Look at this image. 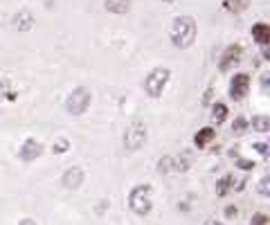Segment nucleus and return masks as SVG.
<instances>
[{"label": "nucleus", "mask_w": 270, "mask_h": 225, "mask_svg": "<svg viewBox=\"0 0 270 225\" xmlns=\"http://www.w3.org/2000/svg\"><path fill=\"white\" fill-rule=\"evenodd\" d=\"M171 41L176 48L185 50L196 41V21L191 16H178L171 25Z\"/></svg>", "instance_id": "f257e3e1"}, {"label": "nucleus", "mask_w": 270, "mask_h": 225, "mask_svg": "<svg viewBox=\"0 0 270 225\" xmlns=\"http://www.w3.org/2000/svg\"><path fill=\"white\" fill-rule=\"evenodd\" d=\"M128 205H131V209L138 216H147L151 212V207H153V203H151V187L149 185L133 187L131 194H128Z\"/></svg>", "instance_id": "f03ea898"}, {"label": "nucleus", "mask_w": 270, "mask_h": 225, "mask_svg": "<svg viewBox=\"0 0 270 225\" xmlns=\"http://www.w3.org/2000/svg\"><path fill=\"white\" fill-rule=\"evenodd\" d=\"M169 77L171 72L167 68H155L149 72V77L144 79V90L149 92L151 97H160L164 90V86L169 84Z\"/></svg>", "instance_id": "7ed1b4c3"}, {"label": "nucleus", "mask_w": 270, "mask_h": 225, "mask_svg": "<svg viewBox=\"0 0 270 225\" xmlns=\"http://www.w3.org/2000/svg\"><path fill=\"white\" fill-rule=\"evenodd\" d=\"M144 142H147V126L142 122H131L124 133V146L128 151H138L142 149Z\"/></svg>", "instance_id": "20e7f679"}, {"label": "nucleus", "mask_w": 270, "mask_h": 225, "mask_svg": "<svg viewBox=\"0 0 270 225\" xmlns=\"http://www.w3.org/2000/svg\"><path fill=\"white\" fill-rule=\"evenodd\" d=\"M88 104H90L88 88H74V90L70 92V97L65 99V111H68L70 115H81V112H86Z\"/></svg>", "instance_id": "39448f33"}, {"label": "nucleus", "mask_w": 270, "mask_h": 225, "mask_svg": "<svg viewBox=\"0 0 270 225\" xmlns=\"http://www.w3.org/2000/svg\"><path fill=\"white\" fill-rule=\"evenodd\" d=\"M250 90V77L245 72H239V75L232 77L230 81V97H232L234 102H241Z\"/></svg>", "instance_id": "423d86ee"}, {"label": "nucleus", "mask_w": 270, "mask_h": 225, "mask_svg": "<svg viewBox=\"0 0 270 225\" xmlns=\"http://www.w3.org/2000/svg\"><path fill=\"white\" fill-rule=\"evenodd\" d=\"M241 56H243V50H241V45H230L225 52H223L221 61H218V70L221 72H228V70H232L234 65L241 63Z\"/></svg>", "instance_id": "0eeeda50"}, {"label": "nucleus", "mask_w": 270, "mask_h": 225, "mask_svg": "<svg viewBox=\"0 0 270 225\" xmlns=\"http://www.w3.org/2000/svg\"><path fill=\"white\" fill-rule=\"evenodd\" d=\"M41 153H43V146H41V142H36V140H27L25 144L21 146V151H18L21 160H25V162L36 160Z\"/></svg>", "instance_id": "6e6552de"}, {"label": "nucleus", "mask_w": 270, "mask_h": 225, "mask_svg": "<svg viewBox=\"0 0 270 225\" xmlns=\"http://www.w3.org/2000/svg\"><path fill=\"white\" fill-rule=\"evenodd\" d=\"M81 182H84V171H81L79 167H72V169H68L63 173V185L68 189H77Z\"/></svg>", "instance_id": "1a4fd4ad"}, {"label": "nucleus", "mask_w": 270, "mask_h": 225, "mask_svg": "<svg viewBox=\"0 0 270 225\" xmlns=\"http://www.w3.org/2000/svg\"><path fill=\"white\" fill-rule=\"evenodd\" d=\"M252 38L261 45V48H264V45H270V27L266 25V23H257V25L252 27Z\"/></svg>", "instance_id": "9d476101"}, {"label": "nucleus", "mask_w": 270, "mask_h": 225, "mask_svg": "<svg viewBox=\"0 0 270 225\" xmlns=\"http://www.w3.org/2000/svg\"><path fill=\"white\" fill-rule=\"evenodd\" d=\"M214 138H216V131H214L212 126H205V129H201L196 133V138H194V144H196L198 149H205V146L210 144Z\"/></svg>", "instance_id": "9b49d317"}, {"label": "nucleus", "mask_w": 270, "mask_h": 225, "mask_svg": "<svg viewBox=\"0 0 270 225\" xmlns=\"http://www.w3.org/2000/svg\"><path fill=\"white\" fill-rule=\"evenodd\" d=\"M106 9L113 14H126L131 9V0H106Z\"/></svg>", "instance_id": "f8f14e48"}, {"label": "nucleus", "mask_w": 270, "mask_h": 225, "mask_svg": "<svg viewBox=\"0 0 270 225\" xmlns=\"http://www.w3.org/2000/svg\"><path fill=\"white\" fill-rule=\"evenodd\" d=\"M250 0H223V9L232 11V14H241L243 9H248Z\"/></svg>", "instance_id": "ddd939ff"}, {"label": "nucleus", "mask_w": 270, "mask_h": 225, "mask_svg": "<svg viewBox=\"0 0 270 225\" xmlns=\"http://www.w3.org/2000/svg\"><path fill=\"white\" fill-rule=\"evenodd\" d=\"M228 106L225 104H214V108H212V122L214 124H223L225 119H228Z\"/></svg>", "instance_id": "4468645a"}, {"label": "nucleus", "mask_w": 270, "mask_h": 225, "mask_svg": "<svg viewBox=\"0 0 270 225\" xmlns=\"http://www.w3.org/2000/svg\"><path fill=\"white\" fill-rule=\"evenodd\" d=\"M252 131H259V133H264V131H270V117L268 115H257V117H252Z\"/></svg>", "instance_id": "2eb2a0df"}, {"label": "nucleus", "mask_w": 270, "mask_h": 225, "mask_svg": "<svg viewBox=\"0 0 270 225\" xmlns=\"http://www.w3.org/2000/svg\"><path fill=\"white\" fill-rule=\"evenodd\" d=\"M232 182H234V178L230 176V173H228V176H223L221 180L216 182V194H218V196H225V194H228L230 189H232V187H230Z\"/></svg>", "instance_id": "dca6fc26"}, {"label": "nucleus", "mask_w": 270, "mask_h": 225, "mask_svg": "<svg viewBox=\"0 0 270 225\" xmlns=\"http://www.w3.org/2000/svg\"><path fill=\"white\" fill-rule=\"evenodd\" d=\"M14 23H16V27H21V29H30L34 23V18L27 14V11H23V14H18L16 18H14Z\"/></svg>", "instance_id": "f3484780"}, {"label": "nucleus", "mask_w": 270, "mask_h": 225, "mask_svg": "<svg viewBox=\"0 0 270 225\" xmlns=\"http://www.w3.org/2000/svg\"><path fill=\"white\" fill-rule=\"evenodd\" d=\"M257 192H259V196H270V176L261 178L259 185H257Z\"/></svg>", "instance_id": "a211bd4d"}, {"label": "nucleus", "mask_w": 270, "mask_h": 225, "mask_svg": "<svg viewBox=\"0 0 270 225\" xmlns=\"http://www.w3.org/2000/svg\"><path fill=\"white\" fill-rule=\"evenodd\" d=\"M259 88L264 95L270 97V72H264V75L259 77Z\"/></svg>", "instance_id": "6ab92c4d"}, {"label": "nucleus", "mask_w": 270, "mask_h": 225, "mask_svg": "<svg viewBox=\"0 0 270 225\" xmlns=\"http://www.w3.org/2000/svg\"><path fill=\"white\" fill-rule=\"evenodd\" d=\"M245 129H248V119L245 117H237L232 124V131L234 133H245Z\"/></svg>", "instance_id": "aec40b11"}, {"label": "nucleus", "mask_w": 270, "mask_h": 225, "mask_svg": "<svg viewBox=\"0 0 270 225\" xmlns=\"http://www.w3.org/2000/svg\"><path fill=\"white\" fill-rule=\"evenodd\" d=\"M252 149L257 151L259 156H264V158H268V156H270V144H264V142H254Z\"/></svg>", "instance_id": "412c9836"}, {"label": "nucleus", "mask_w": 270, "mask_h": 225, "mask_svg": "<svg viewBox=\"0 0 270 225\" xmlns=\"http://www.w3.org/2000/svg\"><path fill=\"white\" fill-rule=\"evenodd\" d=\"M68 146H70V142L61 138V140H57V142H54L52 151H54V153H65V151H68Z\"/></svg>", "instance_id": "4be33fe9"}, {"label": "nucleus", "mask_w": 270, "mask_h": 225, "mask_svg": "<svg viewBox=\"0 0 270 225\" xmlns=\"http://www.w3.org/2000/svg\"><path fill=\"white\" fill-rule=\"evenodd\" d=\"M250 225H268V214L257 212V214L252 216V221H250Z\"/></svg>", "instance_id": "5701e85b"}, {"label": "nucleus", "mask_w": 270, "mask_h": 225, "mask_svg": "<svg viewBox=\"0 0 270 225\" xmlns=\"http://www.w3.org/2000/svg\"><path fill=\"white\" fill-rule=\"evenodd\" d=\"M252 167H254V162H252V160H243V158L239 160V169H243V171H250Z\"/></svg>", "instance_id": "b1692460"}, {"label": "nucleus", "mask_w": 270, "mask_h": 225, "mask_svg": "<svg viewBox=\"0 0 270 225\" xmlns=\"http://www.w3.org/2000/svg\"><path fill=\"white\" fill-rule=\"evenodd\" d=\"M225 216H228V219H232V216H237V207H234V205H230V207L225 209Z\"/></svg>", "instance_id": "393cba45"}, {"label": "nucleus", "mask_w": 270, "mask_h": 225, "mask_svg": "<svg viewBox=\"0 0 270 225\" xmlns=\"http://www.w3.org/2000/svg\"><path fill=\"white\" fill-rule=\"evenodd\" d=\"M264 59L270 61V45H264Z\"/></svg>", "instance_id": "a878e982"}, {"label": "nucleus", "mask_w": 270, "mask_h": 225, "mask_svg": "<svg viewBox=\"0 0 270 225\" xmlns=\"http://www.w3.org/2000/svg\"><path fill=\"white\" fill-rule=\"evenodd\" d=\"M18 225H36V221H32V219H23Z\"/></svg>", "instance_id": "bb28decb"}, {"label": "nucleus", "mask_w": 270, "mask_h": 225, "mask_svg": "<svg viewBox=\"0 0 270 225\" xmlns=\"http://www.w3.org/2000/svg\"><path fill=\"white\" fill-rule=\"evenodd\" d=\"M210 99H212V90H207V92H205V97H203V102L207 104V102H210Z\"/></svg>", "instance_id": "cd10ccee"}, {"label": "nucleus", "mask_w": 270, "mask_h": 225, "mask_svg": "<svg viewBox=\"0 0 270 225\" xmlns=\"http://www.w3.org/2000/svg\"><path fill=\"white\" fill-rule=\"evenodd\" d=\"M203 225H223L221 221H207V223H203Z\"/></svg>", "instance_id": "c85d7f7f"}, {"label": "nucleus", "mask_w": 270, "mask_h": 225, "mask_svg": "<svg viewBox=\"0 0 270 225\" xmlns=\"http://www.w3.org/2000/svg\"><path fill=\"white\" fill-rule=\"evenodd\" d=\"M162 2H174V0H162Z\"/></svg>", "instance_id": "c756f323"}]
</instances>
